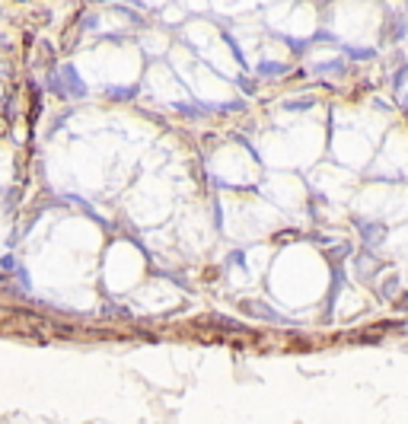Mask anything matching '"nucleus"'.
I'll list each match as a JSON object with an SVG mask.
<instances>
[{"mask_svg": "<svg viewBox=\"0 0 408 424\" xmlns=\"http://www.w3.org/2000/svg\"><path fill=\"white\" fill-rule=\"evenodd\" d=\"M258 71L265 74V77H277V74H284V64H275V61H265Z\"/></svg>", "mask_w": 408, "mask_h": 424, "instance_id": "obj_2", "label": "nucleus"}, {"mask_svg": "<svg viewBox=\"0 0 408 424\" xmlns=\"http://www.w3.org/2000/svg\"><path fill=\"white\" fill-rule=\"evenodd\" d=\"M360 230H364L367 243H377V239L386 236V230H383V227H373V223H360Z\"/></svg>", "mask_w": 408, "mask_h": 424, "instance_id": "obj_1", "label": "nucleus"}]
</instances>
